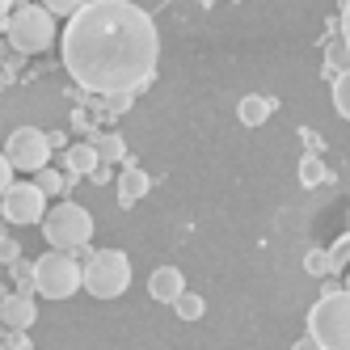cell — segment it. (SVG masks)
Listing matches in <instances>:
<instances>
[{"label": "cell", "instance_id": "5", "mask_svg": "<svg viewBox=\"0 0 350 350\" xmlns=\"http://www.w3.org/2000/svg\"><path fill=\"white\" fill-rule=\"evenodd\" d=\"M42 237L51 249H68V254H77V249H85L93 241V215L81 207V203H59L51 207L42 219Z\"/></svg>", "mask_w": 350, "mask_h": 350}, {"label": "cell", "instance_id": "10", "mask_svg": "<svg viewBox=\"0 0 350 350\" xmlns=\"http://www.w3.org/2000/svg\"><path fill=\"white\" fill-rule=\"evenodd\" d=\"M182 287H186V279H182L178 266H161V270H152V279H148V295H152L157 304H173V295Z\"/></svg>", "mask_w": 350, "mask_h": 350}, {"label": "cell", "instance_id": "7", "mask_svg": "<svg viewBox=\"0 0 350 350\" xmlns=\"http://www.w3.org/2000/svg\"><path fill=\"white\" fill-rule=\"evenodd\" d=\"M0 215L17 228H26V224H38L46 215V194L34 186V182H9V190L0 194Z\"/></svg>", "mask_w": 350, "mask_h": 350}, {"label": "cell", "instance_id": "20", "mask_svg": "<svg viewBox=\"0 0 350 350\" xmlns=\"http://www.w3.org/2000/svg\"><path fill=\"white\" fill-rule=\"evenodd\" d=\"M81 5H89V0H42V9L51 13V17H72Z\"/></svg>", "mask_w": 350, "mask_h": 350}, {"label": "cell", "instance_id": "27", "mask_svg": "<svg viewBox=\"0 0 350 350\" xmlns=\"http://www.w3.org/2000/svg\"><path fill=\"white\" fill-rule=\"evenodd\" d=\"M203 5H211V0H203Z\"/></svg>", "mask_w": 350, "mask_h": 350}, {"label": "cell", "instance_id": "17", "mask_svg": "<svg viewBox=\"0 0 350 350\" xmlns=\"http://www.w3.org/2000/svg\"><path fill=\"white\" fill-rule=\"evenodd\" d=\"M334 110L350 118V72H334Z\"/></svg>", "mask_w": 350, "mask_h": 350}, {"label": "cell", "instance_id": "24", "mask_svg": "<svg viewBox=\"0 0 350 350\" xmlns=\"http://www.w3.org/2000/svg\"><path fill=\"white\" fill-rule=\"evenodd\" d=\"M17 258H21V245H17V241H9V237H0V262L13 266Z\"/></svg>", "mask_w": 350, "mask_h": 350}, {"label": "cell", "instance_id": "13", "mask_svg": "<svg viewBox=\"0 0 350 350\" xmlns=\"http://www.w3.org/2000/svg\"><path fill=\"white\" fill-rule=\"evenodd\" d=\"M64 165H68L72 178H89V173L102 165V161H97L93 144H72V148H68V157H64Z\"/></svg>", "mask_w": 350, "mask_h": 350}, {"label": "cell", "instance_id": "12", "mask_svg": "<svg viewBox=\"0 0 350 350\" xmlns=\"http://www.w3.org/2000/svg\"><path fill=\"white\" fill-rule=\"evenodd\" d=\"M270 114H274V102H270V97H258V93L241 97V106H237V118L245 122V127H262Z\"/></svg>", "mask_w": 350, "mask_h": 350}, {"label": "cell", "instance_id": "25", "mask_svg": "<svg viewBox=\"0 0 350 350\" xmlns=\"http://www.w3.org/2000/svg\"><path fill=\"white\" fill-rule=\"evenodd\" d=\"M9 182H13V165H9V157L0 152V194L9 190Z\"/></svg>", "mask_w": 350, "mask_h": 350}, {"label": "cell", "instance_id": "22", "mask_svg": "<svg viewBox=\"0 0 350 350\" xmlns=\"http://www.w3.org/2000/svg\"><path fill=\"white\" fill-rule=\"evenodd\" d=\"M346 254H350V237H342V241L329 249V274H342V266H346Z\"/></svg>", "mask_w": 350, "mask_h": 350}, {"label": "cell", "instance_id": "6", "mask_svg": "<svg viewBox=\"0 0 350 350\" xmlns=\"http://www.w3.org/2000/svg\"><path fill=\"white\" fill-rule=\"evenodd\" d=\"M30 279H34V291L42 299H68L81 291V266L68 249H51V254H42L30 266Z\"/></svg>", "mask_w": 350, "mask_h": 350}, {"label": "cell", "instance_id": "23", "mask_svg": "<svg viewBox=\"0 0 350 350\" xmlns=\"http://www.w3.org/2000/svg\"><path fill=\"white\" fill-rule=\"evenodd\" d=\"M131 102H135V93H106V110L110 114H127Z\"/></svg>", "mask_w": 350, "mask_h": 350}, {"label": "cell", "instance_id": "11", "mask_svg": "<svg viewBox=\"0 0 350 350\" xmlns=\"http://www.w3.org/2000/svg\"><path fill=\"white\" fill-rule=\"evenodd\" d=\"M148 190H152V178H148L139 165H127V169H122V178H118V203H122V207H135Z\"/></svg>", "mask_w": 350, "mask_h": 350}, {"label": "cell", "instance_id": "26", "mask_svg": "<svg viewBox=\"0 0 350 350\" xmlns=\"http://www.w3.org/2000/svg\"><path fill=\"white\" fill-rule=\"evenodd\" d=\"M13 9V0H0V21H5V13Z\"/></svg>", "mask_w": 350, "mask_h": 350}, {"label": "cell", "instance_id": "14", "mask_svg": "<svg viewBox=\"0 0 350 350\" xmlns=\"http://www.w3.org/2000/svg\"><path fill=\"white\" fill-rule=\"evenodd\" d=\"M93 152H97V161H102V165H114V161L127 157V144H122L118 131H106V135H93Z\"/></svg>", "mask_w": 350, "mask_h": 350}, {"label": "cell", "instance_id": "18", "mask_svg": "<svg viewBox=\"0 0 350 350\" xmlns=\"http://www.w3.org/2000/svg\"><path fill=\"white\" fill-rule=\"evenodd\" d=\"M325 178H329V173H325V165H321L317 157H304V165H299V182L312 190V186H321Z\"/></svg>", "mask_w": 350, "mask_h": 350}, {"label": "cell", "instance_id": "19", "mask_svg": "<svg viewBox=\"0 0 350 350\" xmlns=\"http://www.w3.org/2000/svg\"><path fill=\"white\" fill-rule=\"evenodd\" d=\"M350 68V51H346V38L329 42V72H346Z\"/></svg>", "mask_w": 350, "mask_h": 350}, {"label": "cell", "instance_id": "9", "mask_svg": "<svg viewBox=\"0 0 350 350\" xmlns=\"http://www.w3.org/2000/svg\"><path fill=\"white\" fill-rule=\"evenodd\" d=\"M0 321L9 325V329H30V325L38 321V308L30 291H17V295H5V304H0Z\"/></svg>", "mask_w": 350, "mask_h": 350}, {"label": "cell", "instance_id": "15", "mask_svg": "<svg viewBox=\"0 0 350 350\" xmlns=\"http://www.w3.org/2000/svg\"><path fill=\"white\" fill-rule=\"evenodd\" d=\"M173 312H178L182 321H198V317H203L207 312V304H203V295H194V291H178V295H173Z\"/></svg>", "mask_w": 350, "mask_h": 350}, {"label": "cell", "instance_id": "2", "mask_svg": "<svg viewBox=\"0 0 350 350\" xmlns=\"http://www.w3.org/2000/svg\"><path fill=\"white\" fill-rule=\"evenodd\" d=\"M308 338L317 350H350V295L342 287L325 291L308 312Z\"/></svg>", "mask_w": 350, "mask_h": 350}, {"label": "cell", "instance_id": "8", "mask_svg": "<svg viewBox=\"0 0 350 350\" xmlns=\"http://www.w3.org/2000/svg\"><path fill=\"white\" fill-rule=\"evenodd\" d=\"M5 157H9V165L21 169V173L42 169L46 161H51V144H46V131H38V127H17V131L5 139Z\"/></svg>", "mask_w": 350, "mask_h": 350}, {"label": "cell", "instance_id": "16", "mask_svg": "<svg viewBox=\"0 0 350 350\" xmlns=\"http://www.w3.org/2000/svg\"><path fill=\"white\" fill-rule=\"evenodd\" d=\"M34 186L46 194V198H51V194H64V186H68V178H64V173H55L51 165H42V169H34Z\"/></svg>", "mask_w": 350, "mask_h": 350}, {"label": "cell", "instance_id": "3", "mask_svg": "<svg viewBox=\"0 0 350 350\" xmlns=\"http://www.w3.org/2000/svg\"><path fill=\"white\" fill-rule=\"evenodd\" d=\"M81 287L93 299H118L131 287V258L122 254V249H97L81 266Z\"/></svg>", "mask_w": 350, "mask_h": 350}, {"label": "cell", "instance_id": "1", "mask_svg": "<svg viewBox=\"0 0 350 350\" xmlns=\"http://www.w3.org/2000/svg\"><path fill=\"white\" fill-rule=\"evenodd\" d=\"M64 68L85 93H139L161 59L157 21L131 0H89L59 34Z\"/></svg>", "mask_w": 350, "mask_h": 350}, {"label": "cell", "instance_id": "21", "mask_svg": "<svg viewBox=\"0 0 350 350\" xmlns=\"http://www.w3.org/2000/svg\"><path fill=\"white\" fill-rule=\"evenodd\" d=\"M304 270H308V274H317V279H325V274H329V254L312 249V254L304 258Z\"/></svg>", "mask_w": 350, "mask_h": 350}, {"label": "cell", "instance_id": "4", "mask_svg": "<svg viewBox=\"0 0 350 350\" xmlns=\"http://www.w3.org/2000/svg\"><path fill=\"white\" fill-rule=\"evenodd\" d=\"M5 34L13 42V51L21 55H42L46 46L55 42V17L42 5H17L5 21Z\"/></svg>", "mask_w": 350, "mask_h": 350}]
</instances>
